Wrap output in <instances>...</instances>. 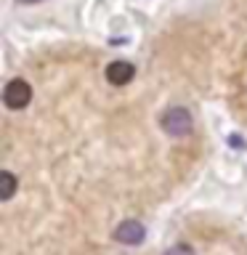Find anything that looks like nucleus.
I'll list each match as a JSON object with an SVG mask.
<instances>
[{
    "label": "nucleus",
    "instance_id": "obj_1",
    "mask_svg": "<svg viewBox=\"0 0 247 255\" xmlns=\"http://www.w3.org/2000/svg\"><path fill=\"white\" fill-rule=\"evenodd\" d=\"M159 125H162V130L167 135H175V138H183V135L191 133V128H194V120H191L189 109L183 107H170L162 112V117H159Z\"/></svg>",
    "mask_w": 247,
    "mask_h": 255
},
{
    "label": "nucleus",
    "instance_id": "obj_2",
    "mask_svg": "<svg viewBox=\"0 0 247 255\" xmlns=\"http://www.w3.org/2000/svg\"><path fill=\"white\" fill-rule=\"evenodd\" d=\"M29 101H32V88H29L27 80L16 77V80H11V83L5 85V91H3V104H5L8 109L19 112V109L27 107Z\"/></svg>",
    "mask_w": 247,
    "mask_h": 255
},
{
    "label": "nucleus",
    "instance_id": "obj_3",
    "mask_svg": "<svg viewBox=\"0 0 247 255\" xmlns=\"http://www.w3.org/2000/svg\"><path fill=\"white\" fill-rule=\"evenodd\" d=\"M143 237H146V229H143L141 221H123L115 229V239L123 245H141Z\"/></svg>",
    "mask_w": 247,
    "mask_h": 255
},
{
    "label": "nucleus",
    "instance_id": "obj_4",
    "mask_svg": "<svg viewBox=\"0 0 247 255\" xmlns=\"http://www.w3.org/2000/svg\"><path fill=\"white\" fill-rule=\"evenodd\" d=\"M133 75H135V67L130 61H112L109 67H107V80L112 85H127L133 80Z\"/></svg>",
    "mask_w": 247,
    "mask_h": 255
},
{
    "label": "nucleus",
    "instance_id": "obj_5",
    "mask_svg": "<svg viewBox=\"0 0 247 255\" xmlns=\"http://www.w3.org/2000/svg\"><path fill=\"white\" fill-rule=\"evenodd\" d=\"M13 194H16V178H13L11 170H3L0 173V199L8 202Z\"/></svg>",
    "mask_w": 247,
    "mask_h": 255
},
{
    "label": "nucleus",
    "instance_id": "obj_6",
    "mask_svg": "<svg viewBox=\"0 0 247 255\" xmlns=\"http://www.w3.org/2000/svg\"><path fill=\"white\" fill-rule=\"evenodd\" d=\"M165 255H194V250H191L189 245H175V247H170Z\"/></svg>",
    "mask_w": 247,
    "mask_h": 255
},
{
    "label": "nucleus",
    "instance_id": "obj_7",
    "mask_svg": "<svg viewBox=\"0 0 247 255\" xmlns=\"http://www.w3.org/2000/svg\"><path fill=\"white\" fill-rule=\"evenodd\" d=\"M229 143H231V146H239V149H245V146H247V143H245L242 138H239V135H231Z\"/></svg>",
    "mask_w": 247,
    "mask_h": 255
},
{
    "label": "nucleus",
    "instance_id": "obj_8",
    "mask_svg": "<svg viewBox=\"0 0 247 255\" xmlns=\"http://www.w3.org/2000/svg\"><path fill=\"white\" fill-rule=\"evenodd\" d=\"M21 3H37V0H21Z\"/></svg>",
    "mask_w": 247,
    "mask_h": 255
}]
</instances>
